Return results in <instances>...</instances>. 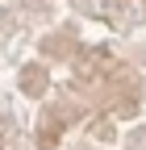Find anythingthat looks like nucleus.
Returning <instances> with one entry per match:
<instances>
[]
</instances>
